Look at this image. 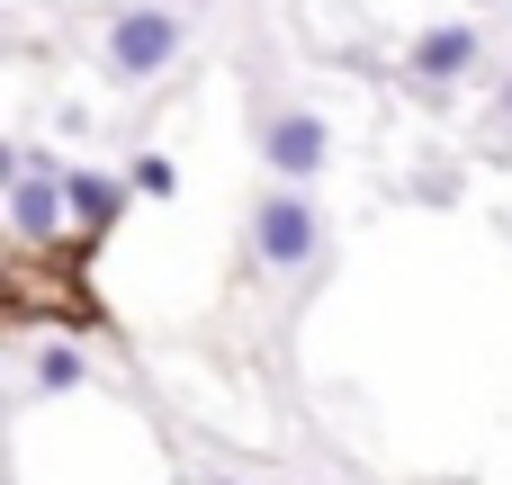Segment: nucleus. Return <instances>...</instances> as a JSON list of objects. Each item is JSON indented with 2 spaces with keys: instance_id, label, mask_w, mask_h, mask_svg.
Returning <instances> with one entry per match:
<instances>
[{
  "instance_id": "1",
  "label": "nucleus",
  "mask_w": 512,
  "mask_h": 485,
  "mask_svg": "<svg viewBox=\"0 0 512 485\" xmlns=\"http://www.w3.org/2000/svg\"><path fill=\"white\" fill-rule=\"evenodd\" d=\"M315 252H324V216H315V198L306 189H270L261 207H252V261L261 270H279V279H297V270H315Z\"/></svg>"
},
{
  "instance_id": "2",
  "label": "nucleus",
  "mask_w": 512,
  "mask_h": 485,
  "mask_svg": "<svg viewBox=\"0 0 512 485\" xmlns=\"http://www.w3.org/2000/svg\"><path fill=\"white\" fill-rule=\"evenodd\" d=\"M180 9H162V0H135V9H117L108 18V72L117 81H153V72H171L180 63Z\"/></svg>"
},
{
  "instance_id": "3",
  "label": "nucleus",
  "mask_w": 512,
  "mask_h": 485,
  "mask_svg": "<svg viewBox=\"0 0 512 485\" xmlns=\"http://www.w3.org/2000/svg\"><path fill=\"white\" fill-rule=\"evenodd\" d=\"M324 153H333V135H324V117H315V108H279V117L261 126V162H270L288 189H306V180L324 171Z\"/></svg>"
},
{
  "instance_id": "4",
  "label": "nucleus",
  "mask_w": 512,
  "mask_h": 485,
  "mask_svg": "<svg viewBox=\"0 0 512 485\" xmlns=\"http://www.w3.org/2000/svg\"><path fill=\"white\" fill-rule=\"evenodd\" d=\"M477 54H486V36H477L468 18H441V27H423V36H414V54H405V63H414V81H423V90H450V81H468V72H477Z\"/></svg>"
},
{
  "instance_id": "5",
  "label": "nucleus",
  "mask_w": 512,
  "mask_h": 485,
  "mask_svg": "<svg viewBox=\"0 0 512 485\" xmlns=\"http://www.w3.org/2000/svg\"><path fill=\"white\" fill-rule=\"evenodd\" d=\"M126 189H135V180H117V171L63 162V207H72V225H81V234H108V225H117V207H126Z\"/></svg>"
},
{
  "instance_id": "6",
  "label": "nucleus",
  "mask_w": 512,
  "mask_h": 485,
  "mask_svg": "<svg viewBox=\"0 0 512 485\" xmlns=\"http://www.w3.org/2000/svg\"><path fill=\"white\" fill-rule=\"evenodd\" d=\"M126 180H135L144 198H171V189H180V171H171L162 153H135V162H126Z\"/></svg>"
},
{
  "instance_id": "7",
  "label": "nucleus",
  "mask_w": 512,
  "mask_h": 485,
  "mask_svg": "<svg viewBox=\"0 0 512 485\" xmlns=\"http://www.w3.org/2000/svg\"><path fill=\"white\" fill-rule=\"evenodd\" d=\"M72 378H81V360H72V351H45V369H36V387H72Z\"/></svg>"
},
{
  "instance_id": "8",
  "label": "nucleus",
  "mask_w": 512,
  "mask_h": 485,
  "mask_svg": "<svg viewBox=\"0 0 512 485\" xmlns=\"http://www.w3.org/2000/svg\"><path fill=\"white\" fill-rule=\"evenodd\" d=\"M495 117H512V81H495Z\"/></svg>"
},
{
  "instance_id": "9",
  "label": "nucleus",
  "mask_w": 512,
  "mask_h": 485,
  "mask_svg": "<svg viewBox=\"0 0 512 485\" xmlns=\"http://www.w3.org/2000/svg\"><path fill=\"white\" fill-rule=\"evenodd\" d=\"M216 485H234V477H216Z\"/></svg>"
}]
</instances>
